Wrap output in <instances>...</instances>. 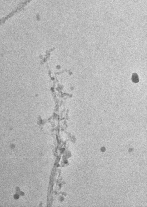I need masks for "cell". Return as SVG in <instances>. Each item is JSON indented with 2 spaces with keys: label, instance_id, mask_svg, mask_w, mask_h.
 <instances>
[{
  "label": "cell",
  "instance_id": "6da1fadb",
  "mask_svg": "<svg viewBox=\"0 0 147 207\" xmlns=\"http://www.w3.org/2000/svg\"><path fill=\"white\" fill-rule=\"evenodd\" d=\"M132 79L133 82H135V83H137L139 82V79L138 75H137V74H136V73H134L133 74Z\"/></svg>",
  "mask_w": 147,
  "mask_h": 207
}]
</instances>
